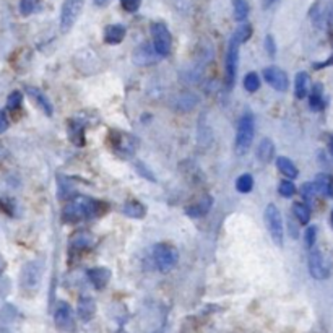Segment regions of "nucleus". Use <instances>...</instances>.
<instances>
[{"label": "nucleus", "instance_id": "nucleus-29", "mask_svg": "<svg viewBox=\"0 0 333 333\" xmlns=\"http://www.w3.org/2000/svg\"><path fill=\"white\" fill-rule=\"evenodd\" d=\"M244 88H245L247 91H251V93L257 91V90L260 88V78H259V75L254 73V72L247 73L245 78H244Z\"/></svg>", "mask_w": 333, "mask_h": 333}, {"label": "nucleus", "instance_id": "nucleus-28", "mask_svg": "<svg viewBox=\"0 0 333 333\" xmlns=\"http://www.w3.org/2000/svg\"><path fill=\"white\" fill-rule=\"evenodd\" d=\"M299 193H301V197H303V198L306 200V202L311 203L312 200L315 198V195H317V187H315V184H311V182L303 184V185H301V189H299Z\"/></svg>", "mask_w": 333, "mask_h": 333}, {"label": "nucleus", "instance_id": "nucleus-3", "mask_svg": "<svg viewBox=\"0 0 333 333\" xmlns=\"http://www.w3.org/2000/svg\"><path fill=\"white\" fill-rule=\"evenodd\" d=\"M153 259H154V263H156V267L159 268V272L166 273L176 267L177 260H179V252H177V249L171 244L159 242L154 245V249H153Z\"/></svg>", "mask_w": 333, "mask_h": 333}, {"label": "nucleus", "instance_id": "nucleus-2", "mask_svg": "<svg viewBox=\"0 0 333 333\" xmlns=\"http://www.w3.org/2000/svg\"><path fill=\"white\" fill-rule=\"evenodd\" d=\"M255 135V120L252 114H244L241 120L237 123L236 130V142H234V151L237 156H242L249 151L251 145L254 142Z\"/></svg>", "mask_w": 333, "mask_h": 333}, {"label": "nucleus", "instance_id": "nucleus-19", "mask_svg": "<svg viewBox=\"0 0 333 333\" xmlns=\"http://www.w3.org/2000/svg\"><path fill=\"white\" fill-rule=\"evenodd\" d=\"M276 166L280 169V173L288 177V179H294V177L298 176V169L294 166V162L289 159V158H284V156H280L276 159Z\"/></svg>", "mask_w": 333, "mask_h": 333}, {"label": "nucleus", "instance_id": "nucleus-36", "mask_svg": "<svg viewBox=\"0 0 333 333\" xmlns=\"http://www.w3.org/2000/svg\"><path fill=\"white\" fill-rule=\"evenodd\" d=\"M9 130V119H7V114L4 111H0V134Z\"/></svg>", "mask_w": 333, "mask_h": 333}, {"label": "nucleus", "instance_id": "nucleus-37", "mask_svg": "<svg viewBox=\"0 0 333 333\" xmlns=\"http://www.w3.org/2000/svg\"><path fill=\"white\" fill-rule=\"evenodd\" d=\"M137 169H138V171H140V174H143V176L148 177V181H156V179H154V176H153L150 171H146L143 164H137Z\"/></svg>", "mask_w": 333, "mask_h": 333}, {"label": "nucleus", "instance_id": "nucleus-22", "mask_svg": "<svg viewBox=\"0 0 333 333\" xmlns=\"http://www.w3.org/2000/svg\"><path fill=\"white\" fill-rule=\"evenodd\" d=\"M315 187L317 192L325 193V195H331V177L328 174H319L315 177Z\"/></svg>", "mask_w": 333, "mask_h": 333}, {"label": "nucleus", "instance_id": "nucleus-4", "mask_svg": "<svg viewBox=\"0 0 333 333\" xmlns=\"http://www.w3.org/2000/svg\"><path fill=\"white\" fill-rule=\"evenodd\" d=\"M263 218H265V226L270 232V236L275 241L276 245H283V237H284V226H283V216L278 210V206L270 203L265 208V213H263Z\"/></svg>", "mask_w": 333, "mask_h": 333}, {"label": "nucleus", "instance_id": "nucleus-8", "mask_svg": "<svg viewBox=\"0 0 333 333\" xmlns=\"http://www.w3.org/2000/svg\"><path fill=\"white\" fill-rule=\"evenodd\" d=\"M309 273L315 280H325L330 275V263L320 251H312L309 255Z\"/></svg>", "mask_w": 333, "mask_h": 333}, {"label": "nucleus", "instance_id": "nucleus-40", "mask_svg": "<svg viewBox=\"0 0 333 333\" xmlns=\"http://www.w3.org/2000/svg\"><path fill=\"white\" fill-rule=\"evenodd\" d=\"M0 333H9V331H7L5 328H0Z\"/></svg>", "mask_w": 333, "mask_h": 333}, {"label": "nucleus", "instance_id": "nucleus-34", "mask_svg": "<svg viewBox=\"0 0 333 333\" xmlns=\"http://www.w3.org/2000/svg\"><path fill=\"white\" fill-rule=\"evenodd\" d=\"M306 244L307 247H312L315 244V237H317V228L315 226H311L306 229Z\"/></svg>", "mask_w": 333, "mask_h": 333}, {"label": "nucleus", "instance_id": "nucleus-32", "mask_svg": "<svg viewBox=\"0 0 333 333\" xmlns=\"http://www.w3.org/2000/svg\"><path fill=\"white\" fill-rule=\"evenodd\" d=\"M34 9H36V0H21L20 2V12L21 15H25V17L33 13Z\"/></svg>", "mask_w": 333, "mask_h": 333}, {"label": "nucleus", "instance_id": "nucleus-38", "mask_svg": "<svg viewBox=\"0 0 333 333\" xmlns=\"http://www.w3.org/2000/svg\"><path fill=\"white\" fill-rule=\"evenodd\" d=\"M95 2H96L98 5H106L107 2H109V0H95Z\"/></svg>", "mask_w": 333, "mask_h": 333}, {"label": "nucleus", "instance_id": "nucleus-33", "mask_svg": "<svg viewBox=\"0 0 333 333\" xmlns=\"http://www.w3.org/2000/svg\"><path fill=\"white\" fill-rule=\"evenodd\" d=\"M120 4L123 7V10L134 13V12H137L138 9H140L142 0H120Z\"/></svg>", "mask_w": 333, "mask_h": 333}, {"label": "nucleus", "instance_id": "nucleus-18", "mask_svg": "<svg viewBox=\"0 0 333 333\" xmlns=\"http://www.w3.org/2000/svg\"><path fill=\"white\" fill-rule=\"evenodd\" d=\"M96 312V304L91 298H81L78 303V315L81 320H90Z\"/></svg>", "mask_w": 333, "mask_h": 333}, {"label": "nucleus", "instance_id": "nucleus-39", "mask_svg": "<svg viewBox=\"0 0 333 333\" xmlns=\"http://www.w3.org/2000/svg\"><path fill=\"white\" fill-rule=\"evenodd\" d=\"M275 0H265V5H270V4H273Z\"/></svg>", "mask_w": 333, "mask_h": 333}, {"label": "nucleus", "instance_id": "nucleus-16", "mask_svg": "<svg viewBox=\"0 0 333 333\" xmlns=\"http://www.w3.org/2000/svg\"><path fill=\"white\" fill-rule=\"evenodd\" d=\"M309 87H311L309 75L306 72H299L296 75V81H294V95H296V98L304 99L309 95Z\"/></svg>", "mask_w": 333, "mask_h": 333}, {"label": "nucleus", "instance_id": "nucleus-21", "mask_svg": "<svg viewBox=\"0 0 333 333\" xmlns=\"http://www.w3.org/2000/svg\"><path fill=\"white\" fill-rule=\"evenodd\" d=\"M123 213L130 216V218L140 220L145 216V206L140 202H137V200H130V202L123 205Z\"/></svg>", "mask_w": 333, "mask_h": 333}, {"label": "nucleus", "instance_id": "nucleus-24", "mask_svg": "<svg viewBox=\"0 0 333 333\" xmlns=\"http://www.w3.org/2000/svg\"><path fill=\"white\" fill-rule=\"evenodd\" d=\"M311 101H309V106H311V109L314 111H320L323 107V96H322V87L320 85H315V88L312 90L311 93Z\"/></svg>", "mask_w": 333, "mask_h": 333}, {"label": "nucleus", "instance_id": "nucleus-5", "mask_svg": "<svg viewBox=\"0 0 333 333\" xmlns=\"http://www.w3.org/2000/svg\"><path fill=\"white\" fill-rule=\"evenodd\" d=\"M85 0H65L62 5L60 12V31L62 33H68L75 25V21L78 20L80 13L83 10Z\"/></svg>", "mask_w": 333, "mask_h": 333}, {"label": "nucleus", "instance_id": "nucleus-1", "mask_svg": "<svg viewBox=\"0 0 333 333\" xmlns=\"http://www.w3.org/2000/svg\"><path fill=\"white\" fill-rule=\"evenodd\" d=\"M101 202L88 198V197H76L72 202H68L64 208V218L65 221H76L83 218H96L103 213Z\"/></svg>", "mask_w": 333, "mask_h": 333}, {"label": "nucleus", "instance_id": "nucleus-31", "mask_svg": "<svg viewBox=\"0 0 333 333\" xmlns=\"http://www.w3.org/2000/svg\"><path fill=\"white\" fill-rule=\"evenodd\" d=\"M294 193H296V187H294V184L291 181H283L281 185H280V195L284 197V198H289L293 197Z\"/></svg>", "mask_w": 333, "mask_h": 333}, {"label": "nucleus", "instance_id": "nucleus-11", "mask_svg": "<svg viewBox=\"0 0 333 333\" xmlns=\"http://www.w3.org/2000/svg\"><path fill=\"white\" fill-rule=\"evenodd\" d=\"M54 320H56L57 328L64 330V331H73V328H75V319H73L72 307L67 303H60L57 306L56 314H54Z\"/></svg>", "mask_w": 333, "mask_h": 333}, {"label": "nucleus", "instance_id": "nucleus-13", "mask_svg": "<svg viewBox=\"0 0 333 333\" xmlns=\"http://www.w3.org/2000/svg\"><path fill=\"white\" fill-rule=\"evenodd\" d=\"M88 278L90 281L93 283V286L98 289H103L104 286L107 284V281L111 280V272L107 268H91L88 272Z\"/></svg>", "mask_w": 333, "mask_h": 333}, {"label": "nucleus", "instance_id": "nucleus-12", "mask_svg": "<svg viewBox=\"0 0 333 333\" xmlns=\"http://www.w3.org/2000/svg\"><path fill=\"white\" fill-rule=\"evenodd\" d=\"M212 206H213V198L210 195H206L195 205L189 206L187 210H185V213H187L190 218H202V216H205L212 210Z\"/></svg>", "mask_w": 333, "mask_h": 333}, {"label": "nucleus", "instance_id": "nucleus-30", "mask_svg": "<svg viewBox=\"0 0 333 333\" xmlns=\"http://www.w3.org/2000/svg\"><path fill=\"white\" fill-rule=\"evenodd\" d=\"M23 101V95L20 91H12L9 98H7V109L9 111H17L18 107L21 106Z\"/></svg>", "mask_w": 333, "mask_h": 333}, {"label": "nucleus", "instance_id": "nucleus-6", "mask_svg": "<svg viewBox=\"0 0 333 333\" xmlns=\"http://www.w3.org/2000/svg\"><path fill=\"white\" fill-rule=\"evenodd\" d=\"M151 36H153V48L156 51L159 57H166L171 52V33L164 23H154L151 26Z\"/></svg>", "mask_w": 333, "mask_h": 333}, {"label": "nucleus", "instance_id": "nucleus-17", "mask_svg": "<svg viewBox=\"0 0 333 333\" xmlns=\"http://www.w3.org/2000/svg\"><path fill=\"white\" fill-rule=\"evenodd\" d=\"M275 154V145L273 142L270 140V138H263L260 142L259 148H257V158L263 162V164H267V162L272 161Z\"/></svg>", "mask_w": 333, "mask_h": 333}, {"label": "nucleus", "instance_id": "nucleus-20", "mask_svg": "<svg viewBox=\"0 0 333 333\" xmlns=\"http://www.w3.org/2000/svg\"><path fill=\"white\" fill-rule=\"evenodd\" d=\"M26 91H28V95H29L31 98H33L37 104H39V107L46 112V115H52V104H51L49 99L46 98L39 90H36V88H28Z\"/></svg>", "mask_w": 333, "mask_h": 333}, {"label": "nucleus", "instance_id": "nucleus-10", "mask_svg": "<svg viewBox=\"0 0 333 333\" xmlns=\"http://www.w3.org/2000/svg\"><path fill=\"white\" fill-rule=\"evenodd\" d=\"M262 75H263V78H265V81L270 85V87L275 88L276 91H286L289 87L288 75H286V72H283L281 68H278V67H267Z\"/></svg>", "mask_w": 333, "mask_h": 333}, {"label": "nucleus", "instance_id": "nucleus-23", "mask_svg": "<svg viewBox=\"0 0 333 333\" xmlns=\"http://www.w3.org/2000/svg\"><path fill=\"white\" fill-rule=\"evenodd\" d=\"M293 215L296 216V220L303 224H307L311 220V210L306 203H294L293 205Z\"/></svg>", "mask_w": 333, "mask_h": 333}, {"label": "nucleus", "instance_id": "nucleus-7", "mask_svg": "<svg viewBox=\"0 0 333 333\" xmlns=\"http://www.w3.org/2000/svg\"><path fill=\"white\" fill-rule=\"evenodd\" d=\"M239 48H241V44L237 41L234 39L229 41V48L226 54V88L228 90L234 87V81H236L237 64H239Z\"/></svg>", "mask_w": 333, "mask_h": 333}, {"label": "nucleus", "instance_id": "nucleus-15", "mask_svg": "<svg viewBox=\"0 0 333 333\" xmlns=\"http://www.w3.org/2000/svg\"><path fill=\"white\" fill-rule=\"evenodd\" d=\"M126 37V28L122 25H109L104 31V39L107 44H119Z\"/></svg>", "mask_w": 333, "mask_h": 333}, {"label": "nucleus", "instance_id": "nucleus-25", "mask_svg": "<svg viewBox=\"0 0 333 333\" xmlns=\"http://www.w3.org/2000/svg\"><path fill=\"white\" fill-rule=\"evenodd\" d=\"M232 7H234V18L237 21H244L247 18V15H249V4H247V0H234Z\"/></svg>", "mask_w": 333, "mask_h": 333}, {"label": "nucleus", "instance_id": "nucleus-26", "mask_svg": "<svg viewBox=\"0 0 333 333\" xmlns=\"http://www.w3.org/2000/svg\"><path fill=\"white\" fill-rule=\"evenodd\" d=\"M251 36H252V26L247 25V23H244V25H241V26H239V28L234 31V34H232L231 39L237 41L239 44L242 46L247 39H249Z\"/></svg>", "mask_w": 333, "mask_h": 333}, {"label": "nucleus", "instance_id": "nucleus-35", "mask_svg": "<svg viewBox=\"0 0 333 333\" xmlns=\"http://www.w3.org/2000/svg\"><path fill=\"white\" fill-rule=\"evenodd\" d=\"M265 48H267L268 56H270V57H275V54H276V46H275V41H273L272 34H268V36H267V39H265Z\"/></svg>", "mask_w": 333, "mask_h": 333}, {"label": "nucleus", "instance_id": "nucleus-41", "mask_svg": "<svg viewBox=\"0 0 333 333\" xmlns=\"http://www.w3.org/2000/svg\"><path fill=\"white\" fill-rule=\"evenodd\" d=\"M331 224H333V213H331Z\"/></svg>", "mask_w": 333, "mask_h": 333}, {"label": "nucleus", "instance_id": "nucleus-27", "mask_svg": "<svg viewBox=\"0 0 333 333\" xmlns=\"http://www.w3.org/2000/svg\"><path fill=\"white\" fill-rule=\"evenodd\" d=\"M252 187H254V179H252L251 174H242V176L236 181V189L241 192V193L251 192Z\"/></svg>", "mask_w": 333, "mask_h": 333}, {"label": "nucleus", "instance_id": "nucleus-14", "mask_svg": "<svg viewBox=\"0 0 333 333\" xmlns=\"http://www.w3.org/2000/svg\"><path fill=\"white\" fill-rule=\"evenodd\" d=\"M154 48H150V46H140L135 52H134V62L137 65H151L156 62L154 59Z\"/></svg>", "mask_w": 333, "mask_h": 333}, {"label": "nucleus", "instance_id": "nucleus-9", "mask_svg": "<svg viewBox=\"0 0 333 333\" xmlns=\"http://www.w3.org/2000/svg\"><path fill=\"white\" fill-rule=\"evenodd\" d=\"M43 276V265L39 262H28L25 267H23L21 272V283L25 288L28 289H34L36 286H39Z\"/></svg>", "mask_w": 333, "mask_h": 333}]
</instances>
